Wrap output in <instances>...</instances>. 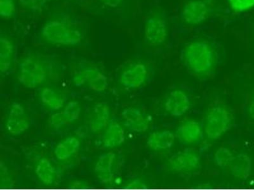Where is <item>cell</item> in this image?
I'll use <instances>...</instances> for the list:
<instances>
[{
    "label": "cell",
    "mask_w": 254,
    "mask_h": 190,
    "mask_svg": "<svg viewBox=\"0 0 254 190\" xmlns=\"http://www.w3.org/2000/svg\"><path fill=\"white\" fill-rule=\"evenodd\" d=\"M177 135L184 143L194 144L202 139L203 131L200 124L197 122L187 121L179 126Z\"/></svg>",
    "instance_id": "obj_13"
},
{
    "label": "cell",
    "mask_w": 254,
    "mask_h": 190,
    "mask_svg": "<svg viewBox=\"0 0 254 190\" xmlns=\"http://www.w3.org/2000/svg\"><path fill=\"white\" fill-rule=\"evenodd\" d=\"M125 140L124 128L119 123H111L103 136V142L106 148H113L123 143Z\"/></svg>",
    "instance_id": "obj_20"
},
{
    "label": "cell",
    "mask_w": 254,
    "mask_h": 190,
    "mask_svg": "<svg viewBox=\"0 0 254 190\" xmlns=\"http://www.w3.org/2000/svg\"><path fill=\"white\" fill-rule=\"evenodd\" d=\"M199 163L200 160L196 151L185 150L172 156L168 161V167L174 173H188L196 171L199 168Z\"/></svg>",
    "instance_id": "obj_6"
},
{
    "label": "cell",
    "mask_w": 254,
    "mask_h": 190,
    "mask_svg": "<svg viewBox=\"0 0 254 190\" xmlns=\"http://www.w3.org/2000/svg\"><path fill=\"white\" fill-rule=\"evenodd\" d=\"M41 99L45 106L53 110L62 108L64 103L63 96L55 90L44 88L41 93Z\"/></svg>",
    "instance_id": "obj_23"
},
{
    "label": "cell",
    "mask_w": 254,
    "mask_h": 190,
    "mask_svg": "<svg viewBox=\"0 0 254 190\" xmlns=\"http://www.w3.org/2000/svg\"><path fill=\"white\" fill-rule=\"evenodd\" d=\"M15 13L14 0H0V14L4 19H10Z\"/></svg>",
    "instance_id": "obj_25"
},
{
    "label": "cell",
    "mask_w": 254,
    "mask_h": 190,
    "mask_svg": "<svg viewBox=\"0 0 254 190\" xmlns=\"http://www.w3.org/2000/svg\"><path fill=\"white\" fill-rule=\"evenodd\" d=\"M210 8L205 2L190 0L184 6L182 16L188 24L198 25L205 21L209 16Z\"/></svg>",
    "instance_id": "obj_8"
},
{
    "label": "cell",
    "mask_w": 254,
    "mask_h": 190,
    "mask_svg": "<svg viewBox=\"0 0 254 190\" xmlns=\"http://www.w3.org/2000/svg\"><path fill=\"white\" fill-rule=\"evenodd\" d=\"M229 166L235 178L246 180L250 176L252 172L251 158L246 153H240L233 158Z\"/></svg>",
    "instance_id": "obj_17"
},
{
    "label": "cell",
    "mask_w": 254,
    "mask_h": 190,
    "mask_svg": "<svg viewBox=\"0 0 254 190\" xmlns=\"http://www.w3.org/2000/svg\"><path fill=\"white\" fill-rule=\"evenodd\" d=\"M43 38L53 45L72 46L81 43L82 35L80 31L70 22L63 20H52L43 26Z\"/></svg>",
    "instance_id": "obj_2"
},
{
    "label": "cell",
    "mask_w": 254,
    "mask_h": 190,
    "mask_svg": "<svg viewBox=\"0 0 254 190\" xmlns=\"http://www.w3.org/2000/svg\"><path fill=\"white\" fill-rule=\"evenodd\" d=\"M110 108L105 104L99 103L93 110L90 125L94 132L103 130L110 121Z\"/></svg>",
    "instance_id": "obj_19"
},
{
    "label": "cell",
    "mask_w": 254,
    "mask_h": 190,
    "mask_svg": "<svg viewBox=\"0 0 254 190\" xmlns=\"http://www.w3.org/2000/svg\"><path fill=\"white\" fill-rule=\"evenodd\" d=\"M184 65L195 76H205L214 69L216 55L207 43L196 41L184 48L181 53Z\"/></svg>",
    "instance_id": "obj_1"
},
{
    "label": "cell",
    "mask_w": 254,
    "mask_h": 190,
    "mask_svg": "<svg viewBox=\"0 0 254 190\" xmlns=\"http://www.w3.org/2000/svg\"><path fill=\"white\" fill-rule=\"evenodd\" d=\"M35 172L40 182L44 185H52L55 180V169L51 162L46 158H43L40 160L36 166Z\"/></svg>",
    "instance_id": "obj_22"
},
{
    "label": "cell",
    "mask_w": 254,
    "mask_h": 190,
    "mask_svg": "<svg viewBox=\"0 0 254 190\" xmlns=\"http://www.w3.org/2000/svg\"><path fill=\"white\" fill-rule=\"evenodd\" d=\"M104 4L110 8H117L121 4L122 0H100Z\"/></svg>",
    "instance_id": "obj_28"
},
{
    "label": "cell",
    "mask_w": 254,
    "mask_h": 190,
    "mask_svg": "<svg viewBox=\"0 0 254 190\" xmlns=\"http://www.w3.org/2000/svg\"><path fill=\"white\" fill-rule=\"evenodd\" d=\"M31 126L30 120L27 116L23 107L14 103L9 112L6 130L13 135H19L26 131Z\"/></svg>",
    "instance_id": "obj_7"
},
{
    "label": "cell",
    "mask_w": 254,
    "mask_h": 190,
    "mask_svg": "<svg viewBox=\"0 0 254 190\" xmlns=\"http://www.w3.org/2000/svg\"><path fill=\"white\" fill-rule=\"evenodd\" d=\"M228 2L236 12H244L254 6V0H228Z\"/></svg>",
    "instance_id": "obj_27"
},
{
    "label": "cell",
    "mask_w": 254,
    "mask_h": 190,
    "mask_svg": "<svg viewBox=\"0 0 254 190\" xmlns=\"http://www.w3.org/2000/svg\"><path fill=\"white\" fill-rule=\"evenodd\" d=\"M249 112L251 118L254 120V95L253 99H252L250 106H249Z\"/></svg>",
    "instance_id": "obj_31"
},
{
    "label": "cell",
    "mask_w": 254,
    "mask_h": 190,
    "mask_svg": "<svg viewBox=\"0 0 254 190\" xmlns=\"http://www.w3.org/2000/svg\"><path fill=\"white\" fill-rule=\"evenodd\" d=\"M235 156L229 149L221 147L217 150L214 156L215 162L217 166L224 167L230 166Z\"/></svg>",
    "instance_id": "obj_24"
},
{
    "label": "cell",
    "mask_w": 254,
    "mask_h": 190,
    "mask_svg": "<svg viewBox=\"0 0 254 190\" xmlns=\"http://www.w3.org/2000/svg\"><path fill=\"white\" fill-rule=\"evenodd\" d=\"M81 113L80 105L76 101H71L67 104L63 112L54 114L52 117V124L56 128L72 123L78 119Z\"/></svg>",
    "instance_id": "obj_18"
},
{
    "label": "cell",
    "mask_w": 254,
    "mask_h": 190,
    "mask_svg": "<svg viewBox=\"0 0 254 190\" xmlns=\"http://www.w3.org/2000/svg\"><path fill=\"white\" fill-rule=\"evenodd\" d=\"M70 187L71 188H77V189H82V188H86L88 187V185L86 182H79V181H74L70 183Z\"/></svg>",
    "instance_id": "obj_30"
},
{
    "label": "cell",
    "mask_w": 254,
    "mask_h": 190,
    "mask_svg": "<svg viewBox=\"0 0 254 190\" xmlns=\"http://www.w3.org/2000/svg\"><path fill=\"white\" fill-rule=\"evenodd\" d=\"M80 146V142L75 137H68L57 145L54 153L59 160L67 159L75 154Z\"/></svg>",
    "instance_id": "obj_21"
},
{
    "label": "cell",
    "mask_w": 254,
    "mask_h": 190,
    "mask_svg": "<svg viewBox=\"0 0 254 190\" xmlns=\"http://www.w3.org/2000/svg\"><path fill=\"white\" fill-rule=\"evenodd\" d=\"M190 107V100L187 94L181 90L171 93L165 102V110L172 116L185 114Z\"/></svg>",
    "instance_id": "obj_10"
},
{
    "label": "cell",
    "mask_w": 254,
    "mask_h": 190,
    "mask_svg": "<svg viewBox=\"0 0 254 190\" xmlns=\"http://www.w3.org/2000/svg\"><path fill=\"white\" fill-rule=\"evenodd\" d=\"M115 155L113 153H104L100 156L95 166V173L101 182L108 183L113 178V167L114 166Z\"/></svg>",
    "instance_id": "obj_15"
},
{
    "label": "cell",
    "mask_w": 254,
    "mask_h": 190,
    "mask_svg": "<svg viewBox=\"0 0 254 190\" xmlns=\"http://www.w3.org/2000/svg\"><path fill=\"white\" fill-rule=\"evenodd\" d=\"M49 0H19V3L27 10L40 11L44 8Z\"/></svg>",
    "instance_id": "obj_26"
},
{
    "label": "cell",
    "mask_w": 254,
    "mask_h": 190,
    "mask_svg": "<svg viewBox=\"0 0 254 190\" xmlns=\"http://www.w3.org/2000/svg\"><path fill=\"white\" fill-rule=\"evenodd\" d=\"M14 59V45L12 40L3 32L0 36V70L2 73L7 72Z\"/></svg>",
    "instance_id": "obj_14"
},
{
    "label": "cell",
    "mask_w": 254,
    "mask_h": 190,
    "mask_svg": "<svg viewBox=\"0 0 254 190\" xmlns=\"http://www.w3.org/2000/svg\"><path fill=\"white\" fill-rule=\"evenodd\" d=\"M233 115L222 105H215L210 108L206 115L205 133L208 139H219L230 128Z\"/></svg>",
    "instance_id": "obj_3"
},
{
    "label": "cell",
    "mask_w": 254,
    "mask_h": 190,
    "mask_svg": "<svg viewBox=\"0 0 254 190\" xmlns=\"http://www.w3.org/2000/svg\"><path fill=\"white\" fill-rule=\"evenodd\" d=\"M168 26L162 15H155L147 19L144 28V41L147 45L157 47L167 40Z\"/></svg>",
    "instance_id": "obj_5"
},
{
    "label": "cell",
    "mask_w": 254,
    "mask_h": 190,
    "mask_svg": "<svg viewBox=\"0 0 254 190\" xmlns=\"http://www.w3.org/2000/svg\"><path fill=\"white\" fill-rule=\"evenodd\" d=\"M76 84H82L88 81L90 89L95 92H103L108 87V79L101 72L93 69L84 70L74 78Z\"/></svg>",
    "instance_id": "obj_12"
},
{
    "label": "cell",
    "mask_w": 254,
    "mask_h": 190,
    "mask_svg": "<svg viewBox=\"0 0 254 190\" xmlns=\"http://www.w3.org/2000/svg\"><path fill=\"white\" fill-rule=\"evenodd\" d=\"M124 124L129 130L135 133H143L149 128V121L138 108H127L122 112Z\"/></svg>",
    "instance_id": "obj_11"
},
{
    "label": "cell",
    "mask_w": 254,
    "mask_h": 190,
    "mask_svg": "<svg viewBox=\"0 0 254 190\" xmlns=\"http://www.w3.org/2000/svg\"><path fill=\"white\" fill-rule=\"evenodd\" d=\"M126 187L128 188V189H140V188L146 187V185L144 183L140 182V180H135L127 185Z\"/></svg>",
    "instance_id": "obj_29"
},
{
    "label": "cell",
    "mask_w": 254,
    "mask_h": 190,
    "mask_svg": "<svg viewBox=\"0 0 254 190\" xmlns=\"http://www.w3.org/2000/svg\"><path fill=\"white\" fill-rule=\"evenodd\" d=\"M176 136L170 131H156L147 139V144L153 150H167L174 145Z\"/></svg>",
    "instance_id": "obj_16"
},
{
    "label": "cell",
    "mask_w": 254,
    "mask_h": 190,
    "mask_svg": "<svg viewBox=\"0 0 254 190\" xmlns=\"http://www.w3.org/2000/svg\"><path fill=\"white\" fill-rule=\"evenodd\" d=\"M147 76L146 65L141 63H134L124 71L120 78V81L125 87L129 89H135L144 83Z\"/></svg>",
    "instance_id": "obj_9"
},
{
    "label": "cell",
    "mask_w": 254,
    "mask_h": 190,
    "mask_svg": "<svg viewBox=\"0 0 254 190\" xmlns=\"http://www.w3.org/2000/svg\"><path fill=\"white\" fill-rule=\"evenodd\" d=\"M46 76L44 63L38 58L28 56L20 63L18 79L24 87L35 88L44 82Z\"/></svg>",
    "instance_id": "obj_4"
}]
</instances>
